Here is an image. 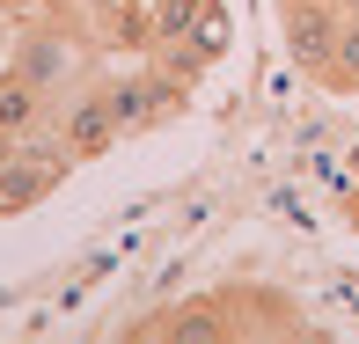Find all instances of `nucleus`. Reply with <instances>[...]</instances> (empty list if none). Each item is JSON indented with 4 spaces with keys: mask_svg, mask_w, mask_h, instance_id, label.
Masks as SVG:
<instances>
[{
    "mask_svg": "<svg viewBox=\"0 0 359 344\" xmlns=\"http://www.w3.org/2000/svg\"><path fill=\"white\" fill-rule=\"evenodd\" d=\"M8 67L29 81V88H44V95H74V81L88 74V37L67 22H44V15H29L22 29H15V44H8Z\"/></svg>",
    "mask_w": 359,
    "mask_h": 344,
    "instance_id": "nucleus-1",
    "label": "nucleus"
},
{
    "mask_svg": "<svg viewBox=\"0 0 359 344\" xmlns=\"http://www.w3.org/2000/svg\"><path fill=\"white\" fill-rule=\"evenodd\" d=\"M67 169H74V154L59 146V132L52 139L44 132L15 139L8 154H0V220H8V212H29L37 198H52V191L67 184Z\"/></svg>",
    "mask_w": 359,
    "mask_h": 344,
    "instance_id": "nucleus-2",
    "label": "nucleus"
},
{
    "mask_svg": "<svg viewBox=\"0 0 359 344\" xmlns=\"http://www.w3.org/2000/svg\"><path fill=\"white\" fill-rule=\"evenodd\" d=\"M337 29H345V8L337 0H279V44H286V59L301 74H316L330 67V52H337Z\"/></svg>",
    "mask_w": 359,
    "mask_h": 344,
    "instance_id": "nucleus-3",
    "label": "nucleus"
},
{
    "mask_svg": "<svg viewBox=\"0 0 359 344\" xmlns=\"http://www.w3.org/2000/svg\"><path fill=\"white\" fill-rule=\"evenodd\" d=\"M103 95H110V110H118V132H125V139L154 132V125H169L176 110H184V88H176V81H161L154 67H140V74H110Z\"/></svg>",
    "mask_w": 359,
    "mask_h": 344,
    "instance_id": "nucleus-4",
    "label": "nucleus"
},
{
    "mask_svg": "<svg viewBox=\"0 0 359 344\" xmlns=\"http://www.w3.org/2000/svg\"><path fill=\"white\" fill-rule=\"evenodd\" d=\"M133 344H227L235 337V322H227V301L213 293V301H176L161 308V315H147L125 330Z\"/></svg>",
    "mask_w": 359,
    "mask_h": 344,
    "instance_id": "nucleus-5",
    "label": "nucleus"
},
{
    "mask_svg": "<svg viewBox=\"0 0 359 344\" xmlns=\"http://www.w3.org/2000/svg\"><path fill=\"white\" fill-rule=\"evenodd\" d=\"M118 139H125V132H118V110H110L103 88L67 95V110H59V146H67L74 161H103Z\"/></svg>",
    "mask_w": 359,
    "mask_h": 344,
    "instance_id": "nucleus-6",
    "label": "nucleus"
},
{
    "mask_svg": "<svg viewBox=\"0 0 359 344\" xmlns=\"http://www.w3.org/2000/svg\"><path fill=\"white\" fill-rule=\"evenodd\" d=\"M154 29H161V37H191V44H205L213 59L227 52V37H235L220 0H154Z\"/></svg>",
    "mask_w": 359,
    "mask_h": 344,
    "instance_id": "nucleus-7",
    "label": "nucleus"
},
{
    "mask_svg": "<svg viewBox=\"0 0 359 344\" xmlns=\"http://www.w3.org/2000/svg\"><path fill=\"white\" fill-rule=\"evenodd\" d=\"M95 44L147 59V52L161 44V29H154V0H118V8H103V15H95Z\"/></svg>",
    "mask_w": 359,
    "mask_h": 344,
    "instance_id": "nucleus-8",
    "label": "nucleus"
},
{
    "mask_svg": "<svg viewBox=\"0 0 359 344\" xmlns=\"http://www.w3.org/2000/svg\"><path fill=\"white\" fill-rule=\"evenodd\" d=\"M44 103H52L44 88H29L15 67H0V139H29V132H44Z\"/></svg>",
    "mask_w": 359,
    "mask_h": 344,
    "instance_id": "nucleus-9",
    "label": "nucleus"
},
{
    "mask_svg": "<svg viewBox=\"0 0 359 344\" xmlns=\"http://www.w3.org/2000/svg\"><path fill=\"white\" fill-rule=\"evenodd\" d=\"M147 67H154L161 81H176V88H198L205 74H213V52H205V44H191V37H161L154 52H147Z\"/></svg>",
    "mask_w": 359,
    "mask_h": 344,
    "instance_id": "nucleus-10",
    "label": "nucleus"
},
{
    "mask_svg": "<svg viewBox=\"0 0 359 344\" xmlns=\"http://www.w3.org/2000/svg\"><path fill=\"white\" fill-rule=\"evenodd\" d=\"M323 88L359 95V15H345V29H337V52H330V67H323Z\"/></svg>",
    "mask_w": 359,
    "mask_h": 344,
    "instance_id": "nucleus-11",
    "label": "nucleus"
},
{
    "mask_svg": "<svg viewBox=\"0 0 359 344\" xmlns=\"http://www.w3.org/2000/svg\"><path fill=\"white\" fill-rule=\"evenodd\" d=\"M0 15H15V22H29V15H59V0H0Z\"/></svg>",
    "mask_w": 359,
    "mask_h": 344,
    "instance_id": "nucleus-12",
    "label": "nucleus"
},
{
    "mask_svg": "<svg viewBox=\"0 0 359 344\" xmlns=\"http://www.w3.org/2000/svg\"><path fill=\"white\" fill-rule=\"evenodd\" d=\"M345 220H352V227H359V184H352V198H345Z\"/></svg>",
    "mask_w": 359,
    "mask_h": 344,
    "instance_id": "nucleus-13",
    "label": "nucleus"
},
{
    "mask_svg": "<svg viewBox=\"0 0 359 344\" xmlns=\"http://www.w3.org/2000/svg\"><path fill=\"white\" fill-rule=\"evenodd\" d=\"M81 8H88V15H103V8H118V0H81Z\"/></svg>",
    "mask_w": 359,
    "mask_h": 344,
    "instance_id": "nucleus-14",
    "label": "nucleus"
},
{
    "mask_svg": "<svg viewBox=\"0 0 359 344\" xmlns=\"http://www.w3.org/2000/svg\"><path fill=\"white\" fill-rule=\"evenodd\" d=\"M337 8H345V15H359V0H337Z\"/></svg>",
    "mask_w": 359,
    "mask_h": 344,
    "instance_id": "nucleus-15",
    "label": "nucleus"
},
{
    "mask_svg": "<svg viewBox=\"0 0 359 344\" xmlns=\"http://www.w3.org/2000/svg\"><path fill=\"white\" fill-rule=\"evenodd\" d=\"M352 176H359V139H352Z\"/></svg>",
    "mask_w": 359,
    "mask_h": 344,
    "instance_id": "nucleus-16",
    "label": "nucleus"
}]
</instances>
